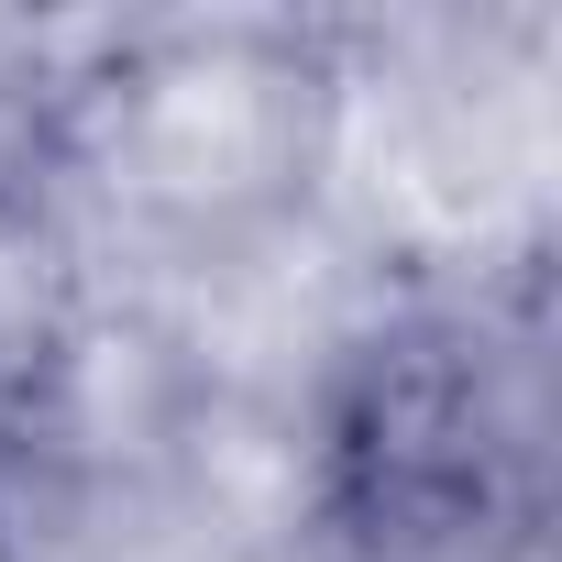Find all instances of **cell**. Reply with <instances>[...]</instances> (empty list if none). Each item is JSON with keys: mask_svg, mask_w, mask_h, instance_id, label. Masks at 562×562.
Wrapping results in <instances>:
<instances>
[{"mask_svg": "<svg viewBox=\"0 0 562 562\" xmlns=\"http://www.w3.org/2000/svg\"><path fill=\"white\" fill-rule=\"evenodd\" d=\"M310 529L342 562H529L551 529L540 310H397L321 375Z\"/></svg>", "mask_w": 562, "mask_h": 562, "instance_id": "1", "label": "cell"}]
</instances>
